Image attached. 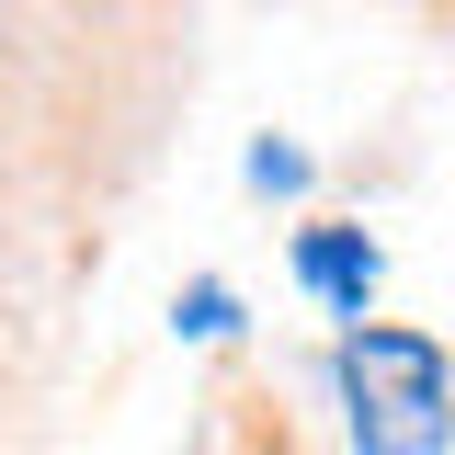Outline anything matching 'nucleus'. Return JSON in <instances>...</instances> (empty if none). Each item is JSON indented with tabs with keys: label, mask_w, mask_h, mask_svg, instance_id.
<instances>
[{
	"label": "nucleus",
	"mask_w": 455,
	"mask_h": 455,
	"mask_svg": "<svg viewBox=\"0 0 455 455\" xmlns=\"http://www.w3.org/2000/svg\"><path fill=\"white\" fill-rule=\"evenodd\" d=\"M421 35H433V46L455 57V0H433V12H421Z\"/></svg>",
	"instance_id": "8"
},
{
	"label": "nucleus",
	"mask_w": 455,
	"mask_h": 455,
	"mask_svg": "<svg viewBox=\"0 0 455 455\" xmlns=\"http://www.w3.org/2000/svg\"><path fill=\"white\" fill-rule=\"evenodd\" d=\"M194 12L160 0H0V171L92 262L194 114Z\"/></svg>",
	"instance_id": "1"
},
{
	"label": "nucleus",
	"mask_w": 455,
	"mask_h": 455,
	"mask_svg": "<svg viewBox=\"0 0 455 455\" xmlns=\"http://www.w3.org/2000/svg\"><path fill=\"white\" fill-rule=\"evenodd\" d=\"M103 262L0 171V455H57L68 410V353H80V296Z\"/></svg>",
	"instance_id": "2"
},
{
	"label": "nucleus",
	"mask_w": 455,
	"mask_h": 455,
	"mask_svg": "<svg viewBox=\"0 0 455 455\" xmlns=\"http://www.w3.org/2000/svg\"><path fill=\"white\" fill-rule=\"evenodd\" d=\"M307 182H319V171H307L296 137H262V148H251V194H307Z\"/></svg>",
	"instance_id": "6"
},
{
	"label": "nucleus",
	"mask_w": 455,
	"mask_h": 455,
	"mask_svg": "<svg viewBox=\"0 0 455 455\" xmlns=\"http://www.w3.org/2000/svg\"><path fill=\"white\" fill-rule=\"evenodd\" d=\"M194 455H319V444H307V421H296L274 364L228 353L217 387H205V421H194Z\"/></svg>",
	"instance_id": "4"
},
{
	"label": "nucleus",
	"mask_w": 455,
	"mask_h": 455,
	"mask_svg": "<svg viewBox=\"0 0 455 455\" xmlns=\"http://www.w3.org/2000/svg\"><path fill=\"white\" fill-rule=\"evenodd\" d=\"M284 262H296V284H307L331 319H376V274H387V262H376V239L353 217H296V251H284Z\"/></svg>",
	"instance_id": "5"
},
{
	"label": "nucleus",
	"mask_w": 455,
	"mask_h": 455,
	"mask_svg": "<svg viewBox=\"0 0 455 455\" xmlns=\"http://www.w3.org/2000/svg\"><path fill=\"white\" fill-rule=\"evenodd\" d=\"M171 319H182L194 341H228V331H239V296H228V284H194V296H182Z\"/></svg>",
	"instance_id": "7"
},
{
	"label": "nucleus",
	"mask_w": 455,
	"mask_h": 455,
	"mask_svg": "<svg viewBox=\"0 0 455 455\" xmlns=\"http://www.w3.org/2000/svg\"><path fill=\"white\" fill-rule=\"evenodd\" d=\"M341 444L353 455H455V353L410 319H341L331 331Z\"/></svg>",
	"instance_id": "3"
}]
</instances>
